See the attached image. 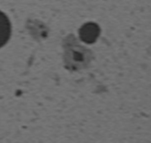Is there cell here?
I'll use <instances>...</instances> for the list:
<instances>
[{
  "label": "cell",
  "mask_w": 151,
  "mask_h": 143,
  "mask_svg": "<svg viewBox=\"0 0 151 143\" xmlns=\"http://www.w3.org/2000/svg\"><path fill=\"white\" fill-rule=\"evenodd\" d=\"M99 28L93 23H88L83 25L80 30V37L83 42L93 43L99 37Z\"/></svg>",
  "instance_id": "6da1fadb"
},
{
  "label": "cell",
  "mask_w": 151,
  "mask_h": 143,
  "mask_svg": "<svg viewBox=\"0 0 151 143\" xmlns=\"http://www.w3.org/2000/svg\"><path fill=\"white\" fill-rule=\"evenodd\" d=\"M11 36V24L7 15L0 11V48L3 47Z\"/></svg>",
  "instance_id": "7a4b0ae2"
}]
</instances>
